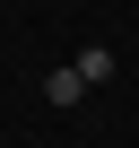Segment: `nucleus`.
Segmentation results:
<instances>
[{
    "mask_svg": "<svg viewBox=\"0 0 139 148\" xmlns=\"http://www.w3.org/2000/svg\"><path fill=\"white\" fill-rule=\"evenodd\" d=\"M70 70H78V79H87V87H96V79H113V52H104V44H87V52H78V61H70Z\"/></svg>",
    "mask_w": 139,
    "mask_h": 148,
    "instance_id": "f03ea898",
    "label": "nucleus"
},
{
    "mask_svg": "<svg viewBox=\"0 0 139 148\" xmlns=\"http://www.w3.org/2000/svg\"><path fill=\"white\" fill-rule=\"evenodd\" d=\"M44 96H52V105L70 113V105H78V96H87V79H78V70H52V79H44Z\"/></svg>",
    "mask_w": 139,
    "mask_h": 148,
    "instance_id": "f257e3e1",
    "label": "nucleus"
}]
</instances>
